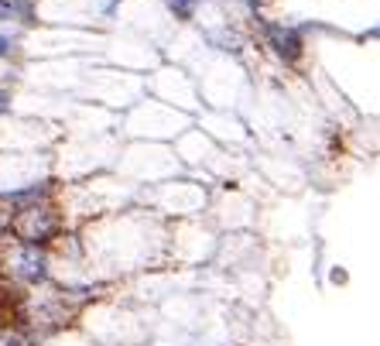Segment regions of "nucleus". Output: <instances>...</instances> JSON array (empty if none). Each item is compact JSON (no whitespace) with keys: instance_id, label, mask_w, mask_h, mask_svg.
<instances>
[{"instance_id":"obj_3","label":"nucleus","mask_w":380,"mask_h":346,"mask_svg":"<svg viewBox=\"0 0 380 346\" xmlns=\"http://www.w3.org/2000/svg\"><path fill=\"white\" fill-rule=\"evenodd\" d=\"M267 38H271V45H274V52H277L281 59L295 62V59L301 55V38H298V35H295L291 28L271 25V28H267Z\"/></svg>"},{"instance_id":"obj_4","label":"nucleus","mask_w":380,"mask_h":346,"mask_svg":"<svg viewBox=\"0 0 380 346\" xmlns=\"http://www.w3.org/2000/svg\"><path fill=\"white\" fill-rule=\"evenodd\" d=\"M4 346H38V343H35L28 332H8V336H4Z\"/></svg>"},{"instance_id":"obj_5","label":"nucleus","mask_w":380,"mask_h":346,"mask_svg":"<svg viewBox=\"0 0 380 346\" xmlns=\"http://www.w3.org/2000/svg\"><path fill=\"white\" fill-rule=\"evenodd\" d=\"M192 4H195V0H172V11H175L178 18H189V14H192Z\"/></svg>"},{"instance_id":"obj_2","label":"nucleus","mask_w":380,"mask_h":346,"mask_svg":"<svg viewBox=\"0 0 380 346\" xmlns=\"http://www.w3.org/2000/svg\"><path fill=\"white\" fill-rule=\"evenodd\" d=\"M14 274H18L21 281H28V284L45 281V278H49V254H45L42 247L21 243V247L14 250Z\"/></svg>"},{"instance_id":"obj_1","label":"nucleus","mask_w":380,"mask_h":346,"mask_svg":"<svg viewBox=\"0 0 380 346\" xmlns=\"http://www.w3.org/2000/svg\"><path fill=\"white\" fill-rule=\"evenodd\" d=\"M11 226H14V233H18L21 243H28V247H42V250H45V243H52V240L59 237L62 219H59L55 209H49V206H35V209H25L21 216H14Z\"/></svg>"},{"instance_id":"obj_6","label":"nucleus","mask_w":380,"mask_h":346,"mask_svg":"<svg viewBox=\"0 0 380 346\" xmlns=\"http://www.w3.org/2000/svg\"><path fill=\"white\" fill-rule=\"evenodd\" d=\"M8 49H11V42H8V38H4V35H0V55H4V52H8Z\"/></svg>"}]
</instances>
